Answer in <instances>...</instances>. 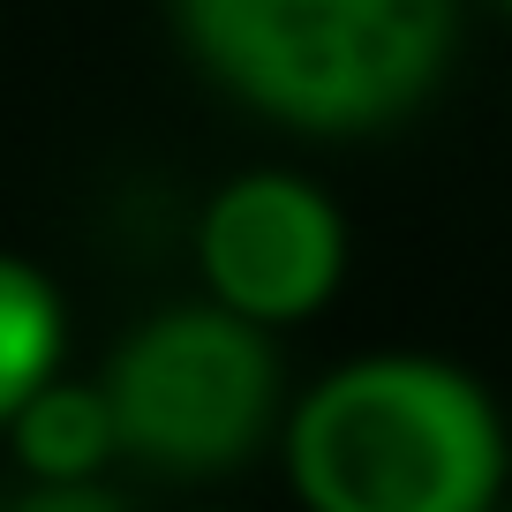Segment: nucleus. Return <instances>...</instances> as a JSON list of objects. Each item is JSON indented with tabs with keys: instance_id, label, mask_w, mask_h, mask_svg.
I'll list each match as a JSON object with an SVG mask.
<instances>
[{
	"instance_id": "1",
	"label": "nucleus",
	"mask_w": 512,
	"mask_h": 512,
	"mask_svg": "<svg viewBox=\"0 0 512 512\" xmlns=\"http://www.w3.org/2000/svg\"><path fill=\"white\" fill-rule=\"evenodd\" d=\"M287 467L309 512H490L505 430L452 362L369 354L294 407Z\"/></svg>"
},
{
	"instance_id": "2",
	"label": "nucleus",
	"mask_w": 512,
	"mask_h": 512,
	"mask_svg": "<svg viewBox=\"0 0 512 512\" xmlns=\"http://www.w3.org/2000/svg\"><path fill=\"white\" fill-rule=\"evenodd\" d=\"M196 61L309 136H362L422 106L452 53V0H181Z\"/></svg>"
},
{
	"instance_id": "3",
	"label": "nucleus",
	"mask_w": 512,
	"mask_h": 512,
	"mask_svg": "<svg viewBox=\"0 0 512 512\" xmlns=\"http://www.w3.org/2000/svg\"><path fill=\"white\" fill-rule=\"evenodd\" d=\"M113 430L128 452L204 475L264 437L272 415V347L226 309H174L121 347L106 384Z\"/></svg>"
},
{
	"instance_id": "4",
	"label": "nucleus",
	"mask_w": 512,
	"mask_h": 512,
	"mask_svg": "<svg viewBox=\"0 0 512 512\" xmlns=\"http://www.w3.org/2000/svg\"><path fill=\"white\" fill-rule=\"evenodd\" d=\"M196 256H204V279L226 317L294 324L332 302L339 264H347V226L309 181L241 174L234 189L211 196Z\"/></svg>"
},
{
	"instance_id": "5",
	"label": "nucleus",
	"mask_w": 512,
	"mask_h": 512,
	"mask_svg": "<svg viewBox=\"0 0 512 512\" xmlns=\"http://www.w3.org/2000/svg\"><path fill=\"white\" fill-rule=\"evenodd\" d=\"M113 445H121L113 407L91 384H46L16 415V452H23V467L46 475V482H91Z\"/></svg>"
},
{
	"instance_id": "6",
	"label": "nucleus",
	"mask_w": 512,
	"mask_h": 512,
	"mask_svg": "<svg viewBox=\"0 0 512 512\" xmlns=\"http://www.w3.org/2000/svg\"><path fill=\"white\" fill-rule=\"evenodd\" d=\"M53 362H61V302L31 264L0 256V422H16L46 392Z\"/></svg>"
},
{
	"instance_id": "7",
	"label": "nucleus",
	"mask_w": 512,
	"mask_h": 512,
	"mask_svg": "<svg viewBox=\"0 0 512 512\" xmlns=\"http://www.w3.org/2000/svg\"><path fill=\"white\" fill-rule=\"evenodd\" d=\"M8 512H121V497L91 490V482H46V490H31L23 505H8Z\"/></svg>"
}]
</instances>
